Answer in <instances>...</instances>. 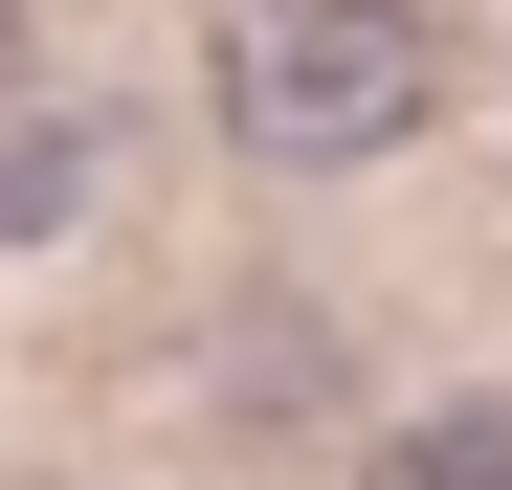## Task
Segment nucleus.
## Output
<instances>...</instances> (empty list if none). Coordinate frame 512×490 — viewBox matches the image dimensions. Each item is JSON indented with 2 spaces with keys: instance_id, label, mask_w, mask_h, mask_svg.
Wrapping results in <instances>:
<instances>
[{
  "instance_id": "obj_1",
  "label": "nucleus",
  "mask_w": 512,
  "mask_h": 490,
  "mask_svg": "<svg viewBox=\"0 0 512 490\" xmlns=\"http://www.w3.org/2000/svg\"><path fill=\"white\" fill-rule=\"evenodd\" d=\"M201 90H223V134L268 156V179H357V156H401L446 112V23H423V0H223Z\"/></svg>"
},
{
  "instance_id": "obj_2",
  "label": "nucleus",
  "mask_w": 512,
  "mask_h": 490,
  "mask_svg": "<svg viewBox=\"0 0 512 490\" xmlns=\"http://www.w3.org/2000/svg\"><path fill=\"white\" fill-rule=\"evenodd\" d=\"M357 490H512V401H401L357 446Z\"/></svg>"
},
{
  "instance_id": "obj_3",
  "label": "nucleus",
  "mask_w": 512,
  "mask_h": 490,
  "mask_svg": "<svg viewBox=\"0 0 512 490\" xmlns=\"http://www.w3.org/2000/svg\"><path fill=\"white\" fill-rule=\"evenodd\" d=\"M0 112H23V0H0Z\"/></svg>"
}]
</instances>
